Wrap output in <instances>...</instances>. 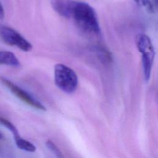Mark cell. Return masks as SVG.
I'll return each mask as SVG.
<instances>
[{
    "label": "cell",
    "instance_id": "cell-9",
    "mask_svg": "<svg viewBox=\"0 0 158 158\" xmlns=\"http://www.w3.org/2000/svg\"><path fill=\"white\" fill-rule=\"evenodd\" d=\"M0 123L4 125L6 128H7L12 133L15 140L20 137L19 134L17 129L13 125V123H12V122H10L9 120H7L6 118H4L3 117H0Z\"/></svg>",
    "mask_w": 158,
    "mask_h": 158
},
{
    "label": "cell",
    "instance_id": "cell-10",
    "mask_svg": "<svg viewBox=\"0 0 158 158\" xmlns=\"http://www.w3.org/2000/svg\"><path fill=\"white\" fill-rule=\"evenodd\" d=\"M135 2L140 7L144 8L147 12L154 13V5L150 0H134Z\"/></svg>",
    "mask_w": 158,
    "mask_h": 158
},
{
    "label": "cell",
    "instance_id": "cell-7",
    "mask_svg": "<svg viewBox=\"0 0 158 158\" xmlns=\"http://www.w3.org/2000/svg\"><path fill=\"white\" fill-rule=\"evenodd\" d=\"M0 65L17 67L20 64L14 53L7 51H0Z\"/></svg>",
    "mask_w": 158,
    "mask_h": 158
},
{
    "label": "cell",
    "instance_id": "cell-11",
    "mask_svg": "<svg viewBox=\"0 0 158 158\" xmlns=\"http://www.w3.org/2000/svg\"><path fill=\"white\" fill-rule=\"evenodd\" d=\"M46 146L56 155L57 158H64V156L59 148L51 140H48L46 142Z\"/></svg>",
    "mask_w": 158,
    "mask_h": 158
},
{
    "label": "cell",
    "instance_id": "cell-14",
    "mask_svg": "<svg viewBox=\"0 0 158 158\" xmlns=\"http://www.w3.org/2000/svg\"><path fill=\"white\" fill-rule=\"evenodd\" d=\"M157 0H154V1L156 2V3H157Z\"/></svg>",
    "mask_w": 158,
    "mask_h": 158
},
{
    "label": "cell",
    "instance_id": "cell-2",
    "mask_svg": "<svg viewBox=\"0 0 158 158\" xmlns=\"http://www.w3.org/2000/svg\"><path fill=\"white\" fill-rule=\"evenodd\" d=\"M54 81L56 86L67 93H73L78 86V77L69 67L57 64L54 67Z\"/></svg>",
    "mask_w": 158,
    "mask_h": 158
},
{
    "label": "cell",
    "instance_id": "cell-1",
    "mask_svg": "<svg viewBox=\"0 0 158 158\" xmlns=\"http://www.w3.org/2000/svg\"><path fill=\"white\" fill-rule=\"evenodd\" d=\"M84 31L98 34L100 27L94 9L87 2L73 1L70 17Z\"/></svg>",
    "mask_w": 158,
    "mask_h": 158
},
{
    "label": "cell",
    "instance_id": "cell-8",
    "mask_svg": "<svg viewBox=\"0 0 158 158\" xmlns=\"http://www.w3.org/2000/svg\"><path fill=\"white\" fill-rule=\"evenodd\" d=\"M15 143L17 147L22 150L33 152L36 151V147L30 141L22 138L21 137L15 139Z\"/></svg>",
    "mask_w": 158,
    "mask_h": 158
},
{
    "label": "cell",
    "instance_id": "cell-12",
    "mask_svg": "<svg viewBox=\"0 0 158 158\" xmlns=\"http://www.w3.org/2000/svg\"><path fill=\"white\" fill-rule=\"evenodd\" d=\"M4 17V10L2 5L0 2V19H2Z\"/></svg>",
    "mask_w": 158,
    "mask_h": 158
},
{
    "label": "cell",
    "instance_id": "cell-6",
    "mask_svg": "<svg viewBox=\"0 0 158 158\" xmlns=\"http://www.w3.org/2000/svg\"><path fill=\"white\" fill-rule=\"evenodd\" d=\"M73 2L72 0H51V6L59 15L70 18Z\"/></svg>",
    "mask_w": 158,
    "mask_h": 158
},
{
    "label": "cell",
    "instance_id": "cell-4",
    "mask_svg": "<svg viewBox=\"0 0 158 158\" xmlns=\"http://www.w3.org/2000/svg\"><path fill=\"white\" fill-rule=\"evenodd\" d=\"M0 38L7 44L16 46L21 50L28 52L32 49V44L14 29L2 26L0 27Z\"/></svg>",
    "mask_w": 158,
    "mask_h": 158
},
{
    "label": "cell",
    "instance_id": "cell-5",
    "mask_svg": "<svg viewBox=\"0 0 158 158\" xmlns=\"http://www.w3.org/2000/svg\"><path fill=\"white\" fill-rule=\"evenodd\" d=\"M0 81L7 88H8L15 96L27 104L39 110H46V107L41 102L35 99L28 93L12 83L11 81L2 77H0Z\"/></svg>",
    "mask_w": 158,
    "mask_h": 158
},
{
    "label": "cell",
    "instance_id": "cell-13",
    "mask_svg": "<svg viewBox=\"0 0 158 158\" xmlns=\"http://www.w3.org/2000/svg\"><path fill=\"white\" fill-rule=\"evenodd\" d=\"M3 138V135L1 134V133L0 132V139H1Z\"/></svg>",
    "mask_w": 158,
    "mask_h": 158
},
{
    "label": "cell",
    "instance_id": "cell-3",
    "mask_svg": "<svg viewBox=\"0 0 158 158\" xmlns=\"http://www.w3.org/2000/svg\"><path fill=\"white\" fill-rule=\"evenodd\" d=\"M136 43L138 49L141 54L142 65L144 79L148 81L149 80L151 73L155 55L154 48L151 39L145 34L141 33L137 35Z\"/></svg>",
    "mask_w": 158,
    "mask_h": 158
}]
</instances>
